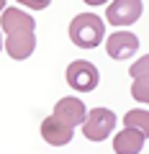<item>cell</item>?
Returning <instances> with one entry per match:
<instances>
[{"label": "cell", "mask_w": 149, "mask_h": 154, "mask_svg": "<svg viewBox=\"0 0 149 154\" xmlns=\"http://www.w3.org/2000/svg\"><path fill=\"white\" fill-rule=\"evenodd\" d=\"M5 49V38H3V28H0V51Z\"/></svg>", "instance_id": "16"}, {"label": "cell", "mask_w": 149, "mask_h": 154, "mask_svg": "<svg viewBox=\"0 0 149 154\" xmlns=\"http://www.w3.org/2000/svg\"><path fill=\"white\" fill-rule=\"evenodd\" d=\"M0 28L3 33H21V31H36V21L28 16L26 11H18V8H5L3 18H0Z\"/></svg>", "instance_id": "9"}, {"label": "cell", "mask_w": 149, "mask_h": 154, "mask_svg": "<svg viewBox=\"0 0 149 154\" xmlns=\"http://www.w3.org/2000/svg\"><path fill=\"white\" fill-rule=\"evenodd\" d=\"M88 5H103V3H108V0H85Z\"/></svg>", "instance_id": "15"}, {"label": "cell", "mask_w": 149, "mask_h": 154, "mask_svg": "<svg viewBox=\"0 0 149 154\" xmlns=\"http://www.w3.org/2000/svg\"><path fill=\"white\" fill-rule=\"evenodd\" d=\"M51 116H57L59 121H64V123H70L72 128L75 126H80V123H85V118H88V108H85V103L80 98H59V103L54 105V113Z\"/></svg>", "instance_id": "6"}, {"label": "cell", "mask_w": 149, "mask_h": 154, "mask_svg": "<svg viewBox=\"0 0 149 154\" xmlns=\"http://www.w3.org/2000/svg\"><path fill=\"white\" fill-rule=\"evenodd\" d=\"M141 13H144L141 0H113V3H108V8H105V21L121 28V26L136 23L139 18H141Z\"/></svg>", "instance_id": "4"}, {"label": "cell", "mask_w": 149, "mask_h": 154, "mask_svg": "<svg viewBox=\"0 0 149 154\" xmlns=\"http://www.w3.org/2000/svg\"><path fill=\"white\" fill-rule=\"evenodd\" d=\"M67 82H70L72 90H77V93H90V90L98 88L100 82V75H98V67L88 59H77L72 62L67 67Z\"/></svg>", "instance_id": "3"}, {"label": "cell", "mask_w": 149, "mask_h": 154, "mask_svg": "<svg viewBox=\"0 0 149 154\" xmlns=\"http://www.w3.org/2000/svg\"><path fill=\"white\" fill-rule=\"evenodd\" d=\"M116 128V113L108 108H93L88 110V118L82 123V134L90 141H103Z\"/></svg>", "instance_id": "2"}, {"label": "cell", "mask_w": 149, "mask_h": 154, "mask_svg": "<svg viewBox=\"0 0 149 154\" xmlns=\"http://www.w3.org/2000/svg\"><path fill=\"white\" fill-rule=\"evenodd\" d=\"M129 75L134 80H149V54H144L141 59H136L131 67H129Z\"/></svg>", "instance_id": "12"}, {"label": "cell", "mask_w": 149, "mask_h": 154, "mask_svg": "<svg viewBox=\"0 0 149 154\" xmlns=\"http://www.w3.org/2000/svg\"><path fill=\"white\" fill-rule=\"evenodd\" d=\"M41 136H44V141L51 144V146H64V144L72 141L75 128H72L70 123L59 121L57 116H49V118L41 121Z\"/></svg>", "instance_id": "7"}, {"label": "cell", "mask_w": 149, "mask_h": 154, "mask_svg": "<svg viewBox=\"0 0 149 154\" xmlns=\"http://www.w3.org/2000/svg\"><path fill=\"white\" fill-rule=\"evenodd\" d=\"M131 95H134L136 103H147L149 105V80H134Z\"/></svg>", "instance_id": "13"}, {"label": "cell", "mask_w": 149, "mask_h": 154, "mask_svg": "<svg viewBox=\"0 0 149 154\" xmlns=\"http://www.w3.org/2000/svg\"><path fill=\"white\" fill-rule=\"evenodd\" d=\"M123 126L129 128H136L139 134H144V139H149V110L141 108H134L123 116Z\"/></svg>", "instance_id": "11"}, {"label": "cell", "mask_w": 149, "mask_h": 154, "mask_svg": "<svg viewBox=\"0 0 149 154\" xmlns=\"http://www.w3.org/2000/svg\"><path fill=\"white\" fill-rule=\"evenodd\" d=\"M36 49V31H21L5 36V51L11 59H28Z\"/></svg>", "instance_id": "8"}, {"label": "cell", "mask_w": 149, "mask_h": 154, "mask_svg": "<svg viewBox=\"0 0 149 154\" xmlns=\"http://www.w3.org/2000/svg\"><path fill=\"white\" fill-rule=\"evenodd\" d=\"M105 38V23L95 13H80L70 23V41L80 49H95Z\"/></svg>", "instance_id": "1"}, {"label": "cell", "mask_w": 149, "mask_h": 154, "mask_svg": "<svg viewBox=\"0 0 149 154\" xmlns=\"http://www.w3.org/2000/svg\"><path fill=\"white\" fill-rule=\"evenodd\" d=\"M141 146H144V134H139L136 128L123 126L113 136V152L116 154H141Z\"/></svg>", "instance_id": "10"}, {"label": "cell", "mask_w": 149, "mask_h": 154, "mask_svg": "<svg viewBox=\"0 0 149 154\" xmlns=\"http://www.w3.org/2000/svg\"><path fill=\"white\" fill-rule=\"evenodd\" d=\"M51 0H18V5H26L31 8V11H44V8H49Z\"/></svg>", "instance_id": "14"}, {"label": "cell", "mask_w": 149, "mask_h": 154, "mask_svg": "<svg viewBox=\"0 0 149 154\" xmlns=\"http://www.w3.org/2000/svg\"><path fill=\"white\" fill-rule=\"evenodd\" d=\"M5 11V0H0V13Z\"/></svg>", "instance_id": "17"}, {"label": "cell", "mask_w": 149, "mask_h": 154, "mask_svg": "<svg viewBox=\"0 0 149 154\" xmlns=\"http://www.w3.org/2000/svg\"><path fill=\"white\" fill-rule=\"evenodd\" d=\"M139 49V38L131 31H116L110 33L108 41H105V51H108L110 59H131Z\"/></svg>", "instance_id": "5"}]
</instances>
